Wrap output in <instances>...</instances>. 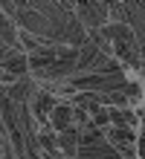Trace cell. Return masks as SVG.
<instances>
[{"label": "cell", "mask_w": 145, "mask_h": 159, "mask_svg": "<svg viewBox=\"0 0 145 159\" xmlns=\"http://www.w3.org/2000/svg\"><path fill=\"white\" fill-rule=\"evenodd\" d=\"M55 145L61 148V153L67 159H75V151H79V130H75V127L61 130V133L55 136Z\"/></svg>", "instance_id": "5b68a950"}, {"label": "cell", "mask_w": 145, "mask_h": 159, "mask_svg": "<svg viewBox=\"0 0 145 159\" xmlns=\"http://www.w3.org/2000/svg\"><path fill=\"white\" fill-rule=\"evenodd\" d=\"M6 52H9V49H6L3 43H0V64H3V58H6Z\"/></svg>", "instance_id": "30bf717a"}, {"label": "cell", "mask_w": 145, "mask_h": 159, "mask_svg": "<svg viewBox=\"0 0 145 159\" xmlns=\"http://www.w3.org/2000/svg\"><path fill=\"white\" fill-rule=\"evenodd\" d=\"M50 127L58 130V133L73 127V104H55L50 110Z\"/></svg>", "instance_id": "277c9868"}, {"label": "cell", "mask_w": 145, "mask_h": 159, "mask_svg": "<svg viewBox=\"0 0 145 159\" xmlns=\"http://www.w3.org/2000/svg\"><path fill=\"white\" fill-rule=\"evenodd\" d=\"M35 93V84H32V78H17V81H12L6 87V98L12 101V104H26L29 101V96Z\"/></svg>", "instance_id": "7a4b0ae2"}, {"label": "cell", "mask_w": 145, "mask_h": 159, "mask_svg": "<svg viewBox=\"0 0 145 159\" xmlns=\"http://www.w3.org/2000/svg\"><path fill=\"white\" fill-rule=\"evenodd\" d=\"M108 136H110V142H108V145H116V151L137 142V136H133V130H131V127H110V125H108Z\"/></svg>", "instance_id": "8992f818"}, {"label": "cell", "mask_w": 145, "mask_h": 159, "mask_svg": "<svg viewBox=\"0 0 145 159\" xmlns=\"http://www.w3.org/2000/svg\"><path fill=\"white\" fill-rule=\"evenodd\" d=\"M0 67H3V72H9L12 78H23L26 72H29V61H26V55H23V52H17V49H9Z\"/></svg>", "instance_id": "3957f363"}, {"label": "cell", "mask_w": 145, "mask_h": 159, "mask_svg": "<svg viewBox=\"0 0 145 159\" xmlns=\"http://www.w3.org/2000/svg\"><path fill=\"white\" fill-rule=\"evenodd\" d=\"M87 116H90V121H93L96 127H108V125H110V116H108V107H102V104H96V107H90V113H87Z\"/></svg>", "instance_id": "ba28073f"}, {"label": "cell", "mask_w": 145, "mask_h": 159, "mask_svg": "<svg viewBox=\"0 0 145 159\" xmlns=\"http://www.w3.org/2000/svg\"><path fill=\"white\" fill-rule=\"evenodd\" d=\"M73 9L79 12L75 20L84 23L87 32H90V29H102V26L108 23V3H93V0H90V3H75Z\"/></svg>", "instance_id": "6da1fadb"}, {"label": "cell", "mask_w": 145, "mask_h": 159, "mask_svg": "<svg viewBox=\"0 0 145 159\" xmlns=\"http://www.w3.org/2000/svg\"><path fill=\"white\" fill-rule=\"evenodd\" d=\"M0 43L6 49H17V32L12 26V17H6L3 12H0Z\"/></svg>", "instance_id": "52a82bcc"}, {"label": "cell", "mask_w": 145, "mask_h": 159, "mask_svg": "<svg viewBox=\"0 0 145 159\" xmlns=\"http://www.w3.org/2000/svg\"><path fill=\"white\" fill-rule=\"evenodd\" d=\"M21 41H23V46H26L29 52H35L41 43H46V41H41V38H38V35H29V32H21Z\"/></svg>", "instance_id": "9c48e42d"}]
</instances>
